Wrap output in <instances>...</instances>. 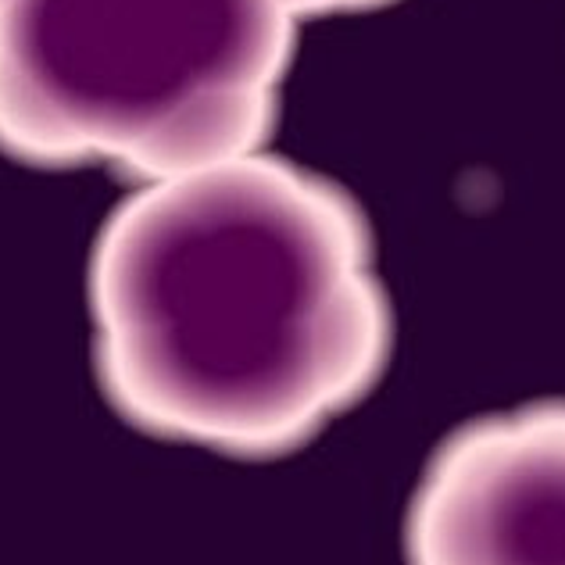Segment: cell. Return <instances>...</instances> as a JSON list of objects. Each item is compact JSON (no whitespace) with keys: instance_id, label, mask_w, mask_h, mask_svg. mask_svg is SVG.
<instances>
[{"instance_id":"1","label":"cell","mask_w":565,"mask_h":565,"mask_svg":"<svg viewBox=\"0 0 565 565\" xmlns=\"http://www.w3.org/2000/svg\"><path fill=\"white\" fill-rule=\"evenodd\" d=\"M90 319L122 419L241 458L316 437L391 351L362 212L265 147L129 193L94 244Z\"/></svg>"},{"instance_id":"2","label":"cell","mask_w":565,"mask_h":565,"mask_svg":"<svg viewBox=\"0 0 565 565\" xmlns=\"http://www.w3.org/2000/svg\"><path fill=\"white\" fill-rule=\"evenodd\" d=\"M294 25L273 0H0V151L137 183L262 151Z\"/></svg>"},{"instance_id":"3","label":"cell","mask_w":565,"mask_h":565,"mask_svg":"<svg viewBox=\"0 0 565 565\" xmlns=\"http://www.w3.org/2000/svg\"><path fill=\"white\" fill-rule=\"evenodd\" d=\"M408 565H565V401L487 415L419 476Z\"/></svg>"},{"instance_id":"4","label":"cell","mask_w":565,"mask_h":565,"mask_svg":"<svg viewBox=\"0 0 565 565\" xmlns=\"http://www.w3.org/2000/svg\"><path fill=\"white\" fill-rule=\"evenodd\" d=\"M273 4L297 22V19H311V14H344V11L380 8L386 0H273Z\"/></svg>"}]
</instances>
